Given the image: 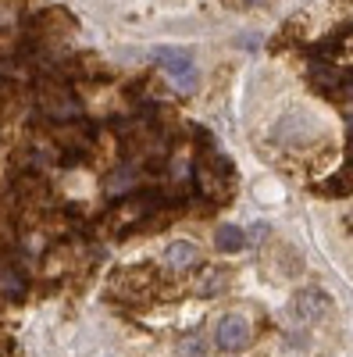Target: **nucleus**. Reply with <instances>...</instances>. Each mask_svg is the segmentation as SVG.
Masks as SVG:
<instances>
[{"instance_id":"obj_3","label":"nucleus","mask_w":353,"mask_h":357,"mask_svg":"<svg viewBox=\"0 0 353 357\" xmlns=\"http://www.w3.org/2000/svg\"><path fill=\"white\" fill-rule=\"evenodd\" d=\"M329 311H332V301H329V293L317 289V286L292 293V301H289V318L297 325H317V321L329 318Z\"/></svg>"},{"instance_id":"obj_6","label":"nucleus","mask_w":353,"mask_h":357,"mask_svg":"<svg viewBox=\"0 0 353 357\" xmlns=\"http://www.w3.org/2000/svg\"><path fill=\"white\" fill-rule=\"evenodd\" d=\"M164 264L171 268V272H189V268H196V264H200V250H196V243H189V240H175V243L164 250Z\"/></svg>"},{"instance_id":"obj_8","label":"nucleus","mask_w":353,"mask_h":357,"mask_svg":"<svg viewBox=\"0 0 353 357\" xmlns=\"http://www.w3.org/2000/svg\"><path fill=\"white\" fill-rule=\"evenodd\" d=\"M25 293V279L15 272V268H0V296H8V301H18Z\"/></svg>"},{"instance_id":"obj_1","label":"nucleus","mask_w":353,"mask_h":357,"mask_svg":"<svg viewBox=\"0 0 353 357\" xmlns=\"http://www.w3.org/2000/svg\"><path fill=\"white\" fill-rule=\"evenodd\" d=\"M154 61L164 68V75L171 79V86L182 89V93H193V89L200 86V68H196V61L189 57V50L157 47V50H154Z\"/></svg>"},{"instance_id":"obj_10","label":"nucleus","mask_w":353,"mask_h":357,"mask_svg":"<svg viewBox=\"0 0 353 357\" xmlns=\"http://www.w3.org/2000/svg\"><path fill=\"white\" fill-rule=\"evenodd\" d=\"M203 350V343L196 340V336H186L182 343H179V354H200Z\"/></svg>"},{"instance_id":"obj_2","label":"nucleus","mask_w":353,"mask_h":357,"mask_svg":"<svg viewBox=\"0 0 353 357\" xmlns=\"http://www.w3.org/2000/svg\"><path fill=\"white\" fill-rule=\"evenodd\" d=\"M317 136H321V118L307 107H292L285 118H279V126H275V139L285 143V146H307Z\"/></svg>"},{"instance_id":"obj_9","label":"nucleus","mask_w":353,"mask_h":357,"mask_svg":"<svg viewBox=\"0 0 353 357\" xmlns=\"http://www.w3.org/2000/svg\"><path fill=\"white\" fill-rule=\"evenodd\" d=\"M132 183H136V172H132V165H125L122 172H114V175L107 178V190L118 197V193H129V190H132Z\"/></svg>"},{"instance_id":"obj_5","label":"nucleus","mask_w":353,"mask_h":357,"mask_svg":"<svg viewBox=\"0 0 353 357\" xmlns=\"http://www.w3.org/2000/svg\"><path fill=\"white\" fill-rule=\"evenodd\" d=\"M214 343H218V350H225V354H240V350L250 343V321H246L243 314H225V318H218V325H214Z\"/></svg>"},{"instance_id":"obj_4","label":"nucleus","mask_w":353,"mask_h":357,"mask_svg":"<svg viewBox=\"0 0 353 357\" xmlns=\"http://www.w3.org/2000/svg\"><path fill=\"white\" fill-rule=\"evenodd\" d=\"M260 264L272 272V279H292L304 268V257L297 254V247L292 243H282V240H272L268 250H264Z\"/></svg>"},{"instance_id":"obj_7","label":"nucleus","mask_w":353,"mask_h":357,"mask_svg":"<svg viewBox=\"0 0 353 357\" xmlns=\"http://www.w3.org/2000/svg\"><path fill=\"white\" fill-rule=\"evenodd\" d=\"M214 243H218V250H225V254H235V250H243L246 247V232L240 229V225H218L214 229Z\"/></svg>"},{"instance_id":"obj_11","label":"nucleus","mask_w":353,"mask_h":357,"mask_svg":"<svg viewBox=\"0 0 353 357\" xmlns=\"http://www.w3.org/2000/svg\"><path fill=\"white\" fill-rule=\"evenodd\" d=\"M221 4H225V8H232V11H240V8L246 4V0H221Z\"/></svg>"}]
</instances>
